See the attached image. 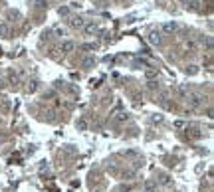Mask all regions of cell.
<instances>
[{"label":"cell","mask_w":214,"mask_h":192,"mask_svg":"<svg viewBox=\"0 0 214 192\" xmlns=\"http://www.w3.org/2000/svg\"><path fill=\"white\" fill-rule=\"evenodd\" d=\"M76 125H77V129H79V131H85V129H87V123H85V119H79Z\"/></svg>","instance_id":"9c48e42d"},{"label":"cell","mask_w":214,"mask_h":192,"mask_svg":"<svg viewBox=\"0 0 214 192\" xmlns=\"http://www.w3.org/2000/svg\"><path fill=\"white\" fill-rule=\"evenodd\" d=\"M200 105V97L198 95H190V107H198Z\"/></svg>","instance_id":"52a82bcc"},{"label":"cell","mask_w":214,"mask_h":192,"mask_svg":"<svg viewBox=\"0 0 214 192\" xmlns=\"http://www.w3.org/2000/svg\"><path fill=\"white\" fill-rule=\"evenodd\" d=\"M56 32H58V34H60V36H66V30H63V28H58Z\"/></svg>","instance_id":"d6986e66"},{"label":"cell","mask_w":214,"mask_h":192,"mask_svg":"<svg viewBox=\"0 0 214 192\" xmlns=\"http://www.w3.org/2000/svg\"><path fill=\"white\" fill-rule=\"evenodd\" d=\"M206 48H208V50H212V38H206Z\"/></svg>","instance_id":"e0dca14e"},{"label":"cell","mask_w":214,"mask_h":192,"mask_svg":"<svg viewBox=\"0 0 214 192\" xmlns=\"http://www.w3.org/2000/svg\"><path fill=\"white\" fill-rule=\"evenodd\" d=\"M8 79H10V81H12V83H16V81H18V75H16L14 71H10V75H8Z\"/></svg>","instance_id":"4fadbf2b"},{"label":"cell","mask_w":214,"mask_h":192,"mask_svg":"<svg viewBox=\"0 0 214 192\" xmlns=\"http://www.w3.org/2000/svg\"><path fill=\"white\" fill-rule=\"evenodd\" d=\"M81 50H85V52H91V50H95V44H83V46H81Z\"/></svg>","instance_id":"8fae6325"},{"label":"cell","mask_w":214,"mask_h":192,"mask_svg":"<svg viewBox=\"0 0 214 192\" xmlns=\"http://www.w3.org/2000/svg\"><path fill=\"white\" fill-rule=\"evenodd\" d=\"M186 71H188V73H190V75H192V73H196V71H198V69H196V66H190L188 69H186Z\"/></svg>","instance_id":"2e32d148"},{"label":"cell","mask_w":214,"mask_h":192,"mask_svg":"<svg viewBox=\"0 0 214 192\" xmlns=\"http://www.w3.org/2000/svg\"><path fill=\"white\" fill-rule=\"evenodd\" d=\"M163 30L170 34V32H174V30H176V24H174V22H167V24H163Z\"/></svg>","instance_id":"8992f818"},{"label":"cell","mask_w":214,"mask_h":192,"mask_svg":"<svg viewBox=\"0 0 214 192\" xmlns=\"http://www.w3.org/2000/svg\"><path fill=\"white\" fill-rule=\"evenodd\" d=\"M72 24L76 26V28H83V24H85V22H83V18H79V16H77V18H73V20H72Z\"/></svg>","instance_id":"ba28073f"},{"label":"cell","mask_w":214,"mask_h":192,"mask_svg":"<svg viewBox=\"0 0 214 192\" xmlns=\"http://www.w3.org/2000/svg\"><path fill=\"white\" fill-rule=\"evenodd\" d=\"M143 192H157V186H155V182L147 180V182H145V186H143Z\"/></svg>","instance_id":"3957f363"},{"label":"cell","mask_w":214,"mask_h":192,"mask_svg":"<svg viewBox=\"0 0 214 192\" xmlns=\"http://www.w3.org/2000/svg\"><path fill=\"white\" fill-rule=\"evenodd\" d=\"M145 75H147V79H153L155 75H157V71H155V69H149V71L145 73Z\"/></svg>","instance_id":"7c38bea8"},{"label":"cell","mask_w":214,"mask_h":192,"mask_svg":"<svg viewBox=\"0 0 214 192\" xmlns=\"http://www.w3.org/2000/svg\"><path fill=\"white\" fill-rule=\"evenodd\" d=\"M180 2H183V4H188V2H190V0H180Z\"/></svg>","instance_id":"ffe728a7"},{"label":"cell","mask_w":214,"mask_h":192,"mask_svg":"<svg viewBox=\"0 0 214 192\" xmlns=\"http://www.w3.org/2000/svg\"><path fill=\"white\" fill-rule=\"evenodd\" d=\"M73 48H76V44H73L72 40H67V42L62 44V52H63V54H69V52H73Z\"/></svg>","instance_id":"6da1fadb"},{"label":"cell","mask_w":214,"mask_h":192,"mask_svg":"<svg viewBox=\"0 0 214 192\" xmlns=\"http://www.w3.org/2000/svg\"><path fill=\"white\" fill-rule=\"evenodd\" d=\"M28 91H30V93H34V91H36V83H32V85H30V87H28Z\"/></svg>","instance_id":"ac0fdd59"},{"label":"cell","mask_w":214,"mask_h":192,"mask_svg":"<svg viewBox=\"0 0 214 192\" xmlns=\"http://www.w3.org/2000/svg\"><path fill=\"white\" fill-rule=\"evenodd\" d=\"M149 42H151V44H159V42H160L159 32H151V34H149Z\"/></svg>","instance_id":"5b68a950"},{"label":"cell","mask_w":214,"mask_h":192,"mask_svg":"<svg viewBox=\"0 0 214 192\" xmlns=\"http://www.w3.org/2000/svg\"><path fill=\"white\" fill-rule=\"evenodd\" d=\"M8 34H10L8 24H0V38H8Z\"/></svg>","instance_id":"277c9868"},{"label":"cell","mask_w":214,"mask_h":192,"mask_svg":"<svg viewBox=\"0 0 214 192\" xmlns=\"http://www.w3.org/2000/svg\"><path fill=\"white\" fill-rule=\"evenodd\" d=\"M4 87V81H0V89H2Z\"/></svg>","instance_id":"44dd1931"},{"label":"cell","mask_w":214,"mask_h":192,"mask_svg":"<svg viewBox=\"0 0 214 192\" xmlns=\"http://www.w3.org/2000/svg\"><path fill=\"white\" fill-rule=\"evenodd\" d=\"M83 30H85V34H95L97 32V24H93V22L83 24Z\"/></svg>","instance_id":"7a4b0ae2"},{"label":"cell","mask_w":214,"mask_h":192,"mask_svg":"<svg viewBox=\"0 0 214 192\" xmlns=\"http://www.w3.org/2000/svg\"><path fill=\"white\" fill-rule=\"evenodd\" d=\"M67 14H69V8H67V6L60 8V16H67Z\"/></svg>","instance_id":"5bb4252c"},{"label":"cell","mask_w":214,"mask_h":192,"mask_svg":"<svg viewBox=\"0 0 214 192\" xmlns=\"http://www.w3.org/2000/svg\"><path fill=\"white\" fill-rule=\"evenodd\" d=\"M186 48H188V50H196V44L194 42H186Z\"/></svg>","instance_id":"9a60e30c"},{"label":"cell","mask_w":214,"mask_h":192,"mask_svg":"<svg viewBox=\"0 0 214 192\" xmlns=\"http://www.w3.org/2000/svg\"><path fill=\"white\" fill-rule=\"evenodd\" d=\"M81 66H83V67H91V66H93V57H85Z\"/></svg>","instance_id":"30bf717a"}]
</instances>
